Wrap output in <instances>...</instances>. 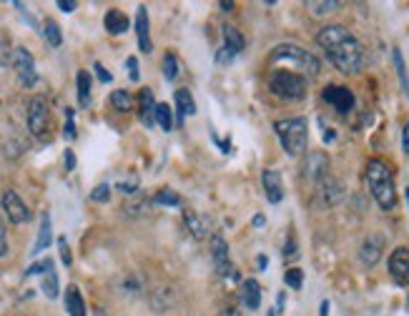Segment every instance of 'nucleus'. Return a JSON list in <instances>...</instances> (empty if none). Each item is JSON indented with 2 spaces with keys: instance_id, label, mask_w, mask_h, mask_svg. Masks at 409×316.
I'll list each match as a JSON object with an SVG mask.
<instances>
[{
  "instance_id": "2",
  "label": "nucleus",
  "mask_w": 409,
  "mask_h": 316,
  "mask_svg": "<svg viewBox=\"0 0 409 316\" xmlns=\"http://www.w3.org/2000/svg\"><path fill=\"white\" fill-rule=\"evenodd\" d=\"M367 186H369L374 201L384 211H392L397 206V191H394V173L381 158H371L367 163Z\"/></svg>"
},
{
  "instance_id": "5",
  "label": "nucleus",
  "mask_w": 409,
  "mask_h": 316,
  "mask_svg": "<svg viewBox=\"0 0 409 316\" xmlns=\"http://www.w3.org/2000/svg\"><path fill=\"white\" fill-rule=\"evenodd\" d=\"M269 88L284 100H301L306 95V78L294 71H274L269 78Z\"/></svg>"
},
{
  "instance_id": "10",
  "label": "nucleus",
  "mask_w": 409,
  "mask_h": 316,
  "mask_svg": "<svg viewBox=\"0 0 409 316\" xmlns=\"http://www.w3.org/2000/svg\"><path fill=\"white\" fill-rule=\"evenodd\" d=\"M381 251H384V236L381 233H369L359 246V259L364 267H376V261L381 259Z\"/></svg>"
},
{
  "instance_id": "20",
  "label": "nucleus",
  "mask_w": 409,
  "mask_h": 316,
  "mask_svg": "<svg viewBox=\"0 0 409 316\" xmlns=\"http://www.w3.org/2000/svg\"><path fill=\"white\" fill-rule=\"evenodd\" d=\"M66 309H68V316H88V314H86L83 296H81V291H78L76 286H68V294H66Z\"/></svg>"
},
{
  "instance_id": "9",
  "label": "nucleus",
  "mask_w": 409,
  "mask_h": 316,
  "mask_svg": "<svg viewBox=\"0 0 409 316\" xmlns=\"http://www.w3.org/2000/svg\"><path fill=\"white\" fill-rule=\"evenodd\" d=\"M389 274L397 283L409 286V249L407 246H399L389 254Z\"/></svg>"
},
{
  "instance_id": "16",
  "label": "nucleus",
  "mask_w": 409,
  "mask_h": 316,
  "mask_svg": "<svg viewBox=\"0 0 409 316\" xmlns=\"http://www.w3.org/2000/svg\"><path fill=\"white\" fill-rule=\"evenodd\" d=\"M306 176L311 178V181L321 183L326 178V171H329V158H326V153H321V151H314V153L306 158V166H304Z\"/></svg>"
},
{
  "instance_id": "26",
  "label": "nucleus",
  "mask_w": 409,
  "mask_h": 316,
  "mask_svg": "<svg viewBox=\"0 0 409 316\" xmlns=\"http://www.w3.org/2000/svg\"><path fill=\"white\" fill-rule=\"evenodd\" d=\"M111 103H113V108H116V111L128 113L133 108V95L128 93V90H113V93H111Z\"/></svg>"
},
{
  "instance_id": "45",
  "label": "nucleus",
  "mask_w": 409,
  "mask_h": 316,
  "mask_svg": "<svg viewBox=\"0 0 409 316\" xmlns=\"http://www.w3.org/2000/svg\"><path fill=\"white\" fill-rule=\"evenodd\" d=\"M58 8H61L63 13H73L76 11V3H73V0H58Z\"/></svg>"
},
{
  "instance_id": "35",
  "label": "nucleus",
  "mask_w": 409,
  "mask_h": 316,
  "mask_svg": "<svg viewBox=\"0 0 409 316\" xmlns=\"http://www.w3.org/2000/svg\"><path fill=\"white\" fill-rule=\"evenodd\" d=\"M149 206H151V201L139 199V201H133V204H126V206H123V211H126L128 216H144L146 211H149Z\"/></svg>"
},
{
  "instance_id": "7",
  "label": "nucleus",
  "mask_w": 409,
  "mask_h": 316,
  "mask_svg": "<svg viewBox=\"0 0 409 316\" xmlns=\"http://www.w3.org/2000/svg\"><path fill=\"white\" fill-rule=\"evenodd\" d=\"M11 66L16 68L18 78L25 88H33L38 83V73H35V61L25 48H13V56H11Z\"/></svg>"
},
{
  "instance_id": "34",
  "label": "nucleus",
  "mask_w": 409,
  "mask_h": 316,
  "mask_svg": "<svg viewBox=\"0 0 409 316\" xmlns=\"http://www.w3.org/2000/svg\"><path fill=\"white\" fill-rule=\"evenodd\" d=\"M53 271V259H43V261H35V264H30L28 271H25V276H38V274H50Z\"/></svg>"
},
{
  "instance_id": "3",
  "label": "nucleus",
  "mask_w": 409,
  "mask_h": 316,
  "mask_svg": "<svg viewBox=\"0 0 409 316\" xmlns=\"http://www.w3.org/2000/svg\"><path fill=\"white\" fill-rule=\"evenodd\" d=\"M271 63H289L294 66V73H301V76H319L321 71V63L314 53H309L306 48L301 45H294V43H282L274 48L271 53Z\"/></svg>"
},
{
  "instance_id": "51",
  "label": "nucleus",
  "mask_w": 409,
  "mask_h": 316,
  "mask_svg": "<svg viewBox=\"0 0 409 316\" xmlns=\"http://www.w3.org/2000/svg\"><path fill=\"white\" fill-rule=\"evenodd\" d=\"M264 223H266L264 216H254V226H264Z\"/></svg>"
},
{
  "instance_id": "56",
  "label": "nucleus",
  "mask_w": 409,
  "mask_h": 316,
  "mask_svg": "<svg viewBox=\"0 0 409 316\" xmlns=\"http://www.w3.org/2000/svg\"><path fill=\"white\" fill-rule=\"evenodd\" d=\"M219 316H229V314H219Z\"/></svg>"
},
{
  "instance_id": "50",
  "label": "nucleus",
  "mask_w": 409,
  "mask_h": 316,
  "mask_svg": "<svg viewBox=\"0 0 409 316\" xmlns=\"http://www.w3.org/2000/svg\"><path fill=\"white\" fill-rule=\"evenodd\" d=\"M219 6H221V8H224V11H226V13H229V11H231V8H234V3H229V0H221V3H219Z\"/></svg>"
},
{
  "instance_id": "25",
  "label": "nucleus",
  "mask_w": 409,
  "mask_h": 316,
  "mask_svg": "<svg viewBox=\"0 0 409 316\" xmlns=\"http://www.w3.org/2000/svg\"><path fill=\"white\" fill-rule=\"evenodd\" d=\"M78 100H81V105L91 103V73L88 71L78 73Z\"/></svg>"
},
{
  "instance_id": "22",
  "label": "nucleus",
  "mask_w": 409,
  "mask_h": 316,
  "mask_svg": "<svg viewBox=\"0 0 409 316\" xmlns=\"http://www.w3.org/2000/svg\"><path fill=\"white\" fill-rule=\"evenodd\" d=\"M243 35L238 33L236 28H231V25H224V48L226 50H231L234 56H238V53H241L243 50Z\"/></svg>"
},
{
  "instance_id": "6",
  "label": "nucleus",
  "mask_w": 409,
  "mask_h": 316,
  "mask_svg": "<svg viewBox=\"0 0 409 316\" xmlns=\"http://www.w3.org/2000/svg\"><path fill=\"white\" fill-rule=\"evenodd\" d=\"M28 128L35 139L48 141L50 111H48V100H45L43 95H35V98L28 103Z\"/></svg>"
},
{
  "instance_id": "47",
  "label": "nucleus",
  "mask_w": 409,
  "mask_h": 316,
  "mask_svg": "<svg viewBox=\"0 0 409 316\" xmlns=\"http://www.w3.org/2000/svg\"><path fill=\"white\" fill-rule=\"evenodd\" d=\"M66 168H68V171L76 168V156H73V151H66Z\"/></svg>"
},
{
  "instance_id": "29",
  "label": "nucleus",
  "mask_w": 409,
  "mask_h": 316,
  "mask_svg": "<svg viewBox=\"0 0 409 316\" xmlns=\"http://www.w3.org/2000/svg\"><path fill=\"white\" fill-rule=\"evenodd\" d=\"M156 123H159L163 131H171L173 128V116H171V108L166 103H159L156 105Z\"/></svg>"
},
{
  "instance_id": "39",
  "label": "nucleus",
  "mask_w": 409,
  "mask_h": 316,
  "mask_svg": "<svg viewBox=\"0 0 409 316\" xmlns=\"http://www.w3.org/2000/svg\"><path fill=\"white\" fill-rule=\"evenodd\" d=\"M73 116H76V111L73 108H66V139H76V123H73Z\"/></svg>"
},
{
  "instance_id": "48",
  "label": "nucleus",
  "mask_w": 409,
  "mask_h": 316,
  "mask_svg": "<svg viewBox=\"0 0 409 316\" xmlns=\"http://www.w3.org/2000/svg\"><path fill=\"white\" fill-rule=\"evenodd\" d=\"M402 146H404V153H409V123L404 126V131H402Z\"/></svg>"
},
{
  "instance_id": "19",
  "label": "nucleus",
  "mask_w": 409,
  "mask_h": 316,
  "mask_svg": "<svg viewBox=\"0 0 409 316\" xmlns=\"http://www.w3.org/2000/svg\"><path fill=\"white\" fill-rule=\"evenodd\" d=\"M103 25H105V30H108V33L121 35V33H126L131 23H128V16H126V13H123V11H116V8H113V11L105 13Z\"/></svg>"
},
{
  "instance_id": "28",
  "label": "nucleus",
  "mask_w": 409,
  "mask_h": 316,
  "mask_svg": "<svg viewBox=\"0 0 409 316\" xmlns=\"http://www.w3.org/2000/svg\"><path fill=\"white\" fill-rule=\"evenodd\" d=\"M43 35H45V40H48V45H53V48H58V45L63 43L61 28H58V23H53V21H45Z\"/></svg>"
},
{
  "instance_id": "32",
  "label": "nucleus",
  "mask_w": 409,
  "mask_h": 316,
  "mask_svg": "<svg viewBox=\"0 0 409 316\" xmlns=\"http://www.w3.org/2000/svg\"><path fill=\"white\" fill-rule=\"evenodd\" d=\"M284 281H287L289 288L299 291V288L304 286V274H301V269H289V271L284 274Z\"/></svg>"
},
{
  "instance_id": "21",
  "label": "nucleus",
  "mask_w": 409,
  "mask_h": 316,
  "mask_svg": "<svg viewBox=\"0 0 409 316\" xmlns=\"http://www.w3.org/2000/svg\"><path fill=\"white\" fill-rule=\"evenodd\" d=\"M243 304L249 306L251 311H256L261 306V286L254 279H246V281H243Z\"/></svg>"
},
{
  "instance_id": "30",
  "label": "nucleus",
  "mask_w": 409,
  "mask_h": 316,
  "mask_svg": "<svg viewBox=\"0 0 409 316\" xmlns=\"http://www.w3.org/2000/svg\"><path fill=\"white\" fill-rule=\"evenodd\" d=\"M392 58H394V68H397V76H399V81H402V88L407 90V93H409V78H407V68H404V58H402V53H399V48H394Z\"/></svg>"
},
{
  "instance_id": "52",
  "label": "nucleus",
  "mask_w": 409,
  "mask_h": 316,
  "mask_svg": "<svg viewBox=\"0 0 409 316\" xmlns=\"http://www.w3.org/2000/svg\"><path fill=\"white\" fill-rule=\"evenodd\" d=\"M266 264H269V261H266V256H259V269H266Z\"/></svg>"
},
{
  "instance_id": "31",
  "label": "nucleus",
  "mask_w": 409,
  "mask_h": 316,
  "mask_svg": "<svg viewBox=\"0 0 409 316\" xmlns=\"http://www.w3.org/2000/svg\"><path fill=\"white\" fill-rule=\"evenodd\" d=\"M43 294L48 296V299H56L58 296V276H56V271H50V274H45L43 276Z\"/></svg>"
},
{
  "instance_id": "36",
  "label": "nucleus",
  "mask_w": 409,
  "mask_h": 316,
  "mask_svg": "<svg viewBox=\"0 0 409 316\" xmlns=\"http://www.w3.org/2000/svg\"><path fill=\"white\" fill-rule=\"evenodd\" d=\"M108 199H111V186L108 183H100V186H96L91 191V201H96V204H105Z\"/></svg>"
},
{
  "instance_id": "13",
  "label": "nucleus",
  "mask_w": 409,
  "mask_h": 316,
  "mask_svg": "<svg viewBox=\"0 0 409 316\" xmlns=\"http://www.w3.org/2000/svg\"><path fill=\"white\" fill-rule=\"evenodd\" d=\"M342 199H344V183L337 181V178L326 176L324 181L319 183V201H321V206L332 209V206H337Z\"/></svg>"
},
{
  "instance_id": "33",
  "label": "nucleus",
  "mask_w": 409,
  "mask_h": 316,
  "mask_svg": "<svg viewBox=\"0 0 409 316\" xmlns=\"http://www.w3.org/2000/svg\"><path fill=\"white\" fill-rule=\"evenodd\" d=\"M154 204H159V206H178V204H181V199H178V194H173L171 189H163V191H159V194L154 196Z\"/></svg>"
},
{
  "instance_id": "54",
  "label": "nucleus",
  "mask_w": 409,
  "mask_h": 316,
  "mask_svg": "<svg viewBox=\"0 0 409 316\" xmlns=\"http://www.w3.org/2000/svg\"><path fill=\"white\" fill-rule=\"evenodd\" d=\"M266 316H277V311H274V309H271V311H269V314H266Z\"/></svg>"
},
{
  "instance_id": "53",
  "label": "nucleus",
  "mask_w": 409,
  "mask_h": 316,
  "mask_svg": "<svg viewBox=\"0 0 409 316\" xmlns=\"http://www.w3.org/2000/svg\"><path fill=\"white\" fill-rule=\"evenodd\" d=\"M404 199H407V206H409V189L404 191Z\"/></svg>"
},
{
  "instance_id": "11",
  "label": "nucleus",
  "mask_w": 409,
  "mask_h": 316,
  "mask_svg": "<svg viewBox=\"0 0 409 316\" xmlns=\"http://www.w3.org/2000/svg\"><path fill=\"white\" fill-rule=\"evenodd\" d=\"M3 211H6L8 218H11L13 223H25V221H30L28 206L23 204L21 196H18L16 191H6V194H3Z\"/></svg>"
},
{
  "instance_id": "55",
  "label": "nucleus",
  "mask_w": 409,
  "mask_h": 316,
  "mask_svg": "<svg viewBox=\"0 0 409 316\" xmlns=\"http://www.w3.org/2000/svg\"><path fill=\"white\" fill-rule=\"evenodd\" d=\"M407 311H409V296H407Z\"/></svg>"
},
{
  "instance_id": "8",
  "label": "nucleus",
  "mask_w": 409,
  "mask_h": 316,
  "mask_svg": "<svg viewBox=\"0 0 409 316\" xmlns=\"http://www.w3.org/2000/svg\"><path fill=\"white\" fill-rule=\"evenodd\" d=\"M211 256H214V267L219 271V276L238 281V271L234 269L231 259H229V244L221 236H211Z\"/></svg>"
},
{
  "instance_id": "17",
  "label": "nucleus",
  "mask_w": 409,
  "mask_h": 316,
  "mask_svg": "<svg viewBox=\"0 0 409 316\" xmlns=\"http://www.w3.org/2000/svg\"><path fill=\"white\" fill-rule=\"evenodd\" d=\"M136 35H139V48L144 53H151L154 50V43H151V28H149V13L141 6L139 13H136Z\"/></svg>"
},
{
  "instance_id": "41",
  "label": "nucleus",
  "mask_w": 409,
  "mask_h": 316,
  "mask_svg": "<svg viewBox=\"0 0 409 316\" xmlns=\"http://www.w3.org/2000/svg\"><path fill=\"white\" fill-rule=\"evenodd\" d=\"M126 68H128V76H131V81H133V83H136V81H139V78H141V73H139V61H136V58H128V61H126Z\"/></svg>"
},
{
  "instance_id": "27",
  "label": "nucleus",
  "mask_w": 409,
  "mask_h": 316,
  "mask_svg": "<svg viewBox=\"0 0 409 316\" xmlns=\"http://www.w3.org/2000/svg\"><path fill=\"white\" fill-rule=\"evenodd\" d=\"M306 8H309L314 16H326V13L337 11L339 3H337V0H309V3H306Z\"/></svg>"
},
{
  "instance_id": "38",
  "label": "nucleus",
  "mask_w": 409,
  "mask_h": 316,
  "mask_svg": "<svg viewBox=\"0 0 409 316\" xmlns=\"http://www.w3.org/2000/svg\"><path fill=\"white\" fill-rule=\"evenodd\" d=\"M11 56H13L11 43H8V38H6V35L0 33V68L6 66V63H11Z\"/></svg>"
},
{
  "instance_id": "23",
  "label": "nucleus",
  "mask_w": 409,
  "mask_h": 316,
  "mask_svg": "<svg viewBox=\"0 0 409 316\" xmlns=\"http://www.w3.org/2000/svg\"><path fill=\"white\" fill-rule=\"evenodd\" d=\"M176 111H178V116H181V118H186V116H194V113H196L194 95L188 93L186 88L176 90Z\"/></svg>"
},
{
  "instance_id": "24",
  "label": "nucleus",
  "mask_w": 409,
  "mask_h": 316,
  "mask_svg": "<svg viewBox=\"0 0 409 316\" xmlns=\"http://www.w3.org/2000/svg\"><path fill=\"white\" fill-rule=\"evenodd\" d=\"M50 246V216L43 213L40 216V228H38V241L33 246V256H38L40 251H45Z\"/></svg>"
},
{
  "instance_id": "15",
  "label": "nucleus",
  "mask_w": 409,
  "mask_h": 316,
  "mask_svg": "<svg viewBox=\"0 0 409 316\" xmlns=\"http://www.w3.org/2000/svg\"><path fill=\"white\" fill-rule=\"evenodd\" d=\"M183 221H186V228L191 231L194 239H206L211 233V218L204 216V213H196V211H186L183 213Z\"/></svg>"
},
{
  "instance_id": "37",
  "label": "nucleus",
  "mask_w": 409,
  "mask_h": 316,
  "mask_svg": "<svg viewBox=\"0 0 409 316\" xmlns=\"http://www.w3.org/2000/svg\"><path fill=\"white\" fill-rule=\"evenodd\" d=\"M163 76H166V81H173L178 76V63L173 53H166V58H163Z\"/></svg>"
},
{
  "instance_id": "12",
  "label": "nucleus",
  "mask_w": 409,
  "mask_h": 316,
  "mask_svg": "<svg viewBox=\"0 0 409 316\" xmlns=\"http://www.w3.org/2000/svg\"><path fill=\"white\" fill-rule=\"evenodd\" d=\"M324 100L329 105H334L339 113H349L354 108V93L349 88H344V86H326Z\"/></svg>"
},
{
  "instance_id": "1",
  "label": "nucleus",
  "mask_w": 409,
  "mask_h": 316,
  "mask_svg": "<svg viewBox=\"0 0 409 316\" xmlns=\"http://www.w3.org/2000/svg\"><path fill=\"white\" fill-rule=\"evenodd\" d=\"M316 43L324 48L326 58L334 63V68L347 76L359 73L367 66V50L359 40L354 38L344 25H326L316 33Z\"/></svg>"
},
{
  "instance_id": "18",
  "label": "nucleus",
  "mask_w": 409,
  "mask_h": 316,
  "mask_svg": "<svg viewBox=\"0 0 409 316\" xmlns=\"http://www.w3.org/2000/svg\"><path fill=\"white\" fill-rule=\"evenodd\" d=\"M156 105L159 103H154V93H151L149 88H144L139 93V116H141V123L144 126H154L156 123Z\"/></svg>"
},
{
  "instance_id": "46",
  "label": "nucleus",
  "mask_w": 409,
  "mask_h": 316,
  "mask_svg": "<svg viewBox=\"0 0 409 316\" xmlns=\"http://www.w3.org/2000/svg\"><path fill=\"white\" fill-rule=\"evenodd\" d=\"M284 256H287V259H292V256H296V241H294V239H289V244H287V251H284Z\"/></svg>"
},
{
  "instance_id": "44",
  "label": "nucleus",
  "mask_w": 409,
  "mask_h": 316,
  "mask_svg": "<svg viewBox=\"0 0 409 316\" xmlns=\"http://www.w3.org/2000/svg\"><path fill=\"white\" fill-rule=\"evenodd\" d=\"M234 58H236V56H234L231 50H226V48H221L219 53H216V61H219V63H229V61H234Z\"/></svg>"
},
{
  "instance_id": "14",
  "label": "nucleus",
  "mask_w": 409,
  "mask_h": 316,
  "mask_svg": "<svg viewBox=\"0 0 409 316\" xmlns=\"http://www.w3.org/2000/svg\"><path fill=\"white\" fill-rule=\"evenodd\" d=\"M261 183H264L269 204H279V201L284 199V183H282V173H279V171L266 168V171L261 173Z\"/></svg>"
},
{
  "instance_id": "43",
  "label": "nucleus",
  "mask_w": 409,
  "mask_h": 316,
  "mask_svg": "<svg viewBox=\"0 0 409 316\" xmlns=\"http://www.w3.org/2000/svg\"><path fill=\"white\" fill-rule=\"evenodd\" d=\"M8 254V239H6V226L0 221V259Z\"/></svg>"
},
{
  "instance_id": "49",
  "label": "nucleus",
  "mask_w": 409,
  "mask_h": 316,
  "mask_svg": "<svg viewBox=\"0 0 409 316\" xmlns=\"http://www.w3.org/2000/svg\"><path fill=\"white\" fill-rule=\"evenodd\" d=\"M319 316H329V301H321V306H319Z\"/></svg>"
},
{
  "instance_id": "40",
  "label": "nucleus",
  "mask_w": 409,
  "mask_h": 316,
  "mask_svg": "<svg viewBox=\"0 0 409 316\" xmlns=\"http://www.w3.org/2000/svg\"><path fill=\"white\" fill-rule=\"evenodd\" d=\"M58 249H61V259L66 267H71L73 264V256H71V249H68V241L66 239H58Z\"/></svg>"
},
{
  "instance_id": "42",
  "label": "nucleus",
  "mask_w": 409,
  "mask_h": 316,
  "mask_svg": "<svg viewBox=\"0 0 409 316\" xmlns=\"http://www.w3.org/2000/svg\"><path fill=\"white\" fill-rule=\"evenodd\" d=\"M93 71H96V76H98V81H100V83H111V73L105 71V68L100 66V63H96V66H93Z\"/></svg>"
},
{
  "instance_id": "4",
  "label": "nucleus",
  "mask_w": 409,
  "mask_h": 316,
  "mask_svg": "<svg viewBox=\"0 0 409 316\" xmlns=\"http://www.w3.org/2000/svg\"><path fill=\"white\" fill-rule=\"evenodd\" d=\"M274 131H277L279 141H282L284 151L289 156H301L309 144V126H306L304 118H284V121L274 123Z\"/></svg>"
}]
</instances>
